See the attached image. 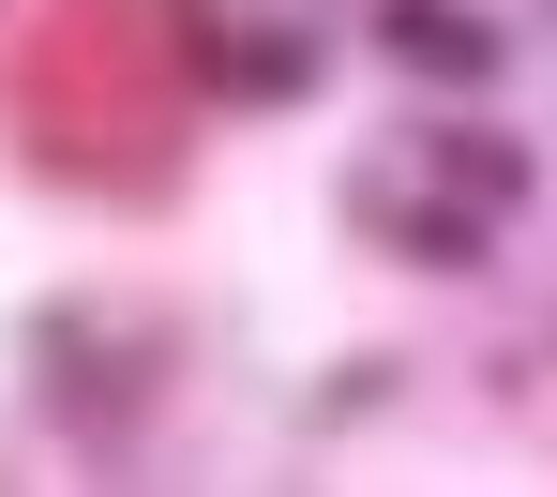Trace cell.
Here are the masks:
<instances>
[{
    "label": "cell",
    "instance_id": "6da1fadb",
    "mask_svg": "<svg viewBox=\"0 0 557 497\" xmlns=\"http://www.w3.org/2000/svg\"><path fill=\"white\" fill-rule=\"evenodd\" d=\"M376 46H392V61H407V76H437V91H497V76H512V46H497V30H482V15H467V0H376Z\"/></svg>",
    "mask_w": 557,
    "mask_h": 497
},
{
    "label": "cell",
    "instance_id": "7a4b0ae2",
    "mask_svg": "<svg viewBox=\"0 0 557 497\" xmlns=\"http://www.w3.org/2000/svg\"><path fill=\"white\" fill-rule=\"evenodd\" d=\"M347 211H362L392 257H422V272H482V241H497V211H467V197H392V182H347Z\"/></svg>",
    "mask_w": 557,
    "mask_h": 497
},
{
    "label": "cell",
    "instance_id": "3957f363",
    "mask_svg": "<svg viewBox=\"0 0 557 497\" xmlns=\"http://www.w3.org/2000/svg\"><path fill=\"white\" fill-rule=\"evenodd\" d=\"M422 166H437L467 211H528V136H497V121H467V105H422Z\"/></svg>",
    "mask_w": 557,
    "mask_h": 497
},
{
    "label": "cell",
    "instance_id": "277c9868",
    "mask_svg": "<svg viewBox=\"0 0 557 497\" xmlns=\"http://www.w3.org/2000/svg\"><path fill=\"white\" fill-rule=\"evenodd\" d=\"M242 91H257V105H301V91H317V46H301V30H286V46H242Z\"/></svg>",
    "mask_w": 557,
    "mask_h": 497
}]
</instances>
